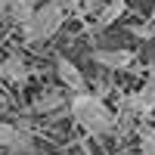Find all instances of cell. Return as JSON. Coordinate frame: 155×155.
I'll list each match as a JSON object with an SVG mask.
<instances>
[{
    "label": "cell",
    "mask_w": 155,
    "mask_h": 155,
    "mask_svg": "<svg viewBox=\"0 0 155 155\" xmlns=\"http://www.w3.org/2000/svg\"><path fill=\"white\" fill-rule=\"evenodd\" d=\"M28 65H25V59H22V53H9V56H3V68H0V78H6V81H12V84H25L28 81Z\"/></svg>",
    "instance_id": "ba28073f"
},
{
    "label": "cell",
    "mask_w": 155,
    "mask_h": 155,
    "mask_svg": "<svg viewBox=\"0 0 155 155\" xmlns=\"http://www.w3.org/2000/svg\"><path fill=\"white\" fill-rule=\"evenodd\" d=\"M137 140H140V149H149V152H155V124H140L137 127Z\"/></svg>",
    "instance_id": "8fae6325"
},
{
    "label": "cell",
    "mask_w": 155,
    "mask_h": 155,
    "mask_svg": "<svg viewBox=\"0 0 155 155\" xmlns=\"http://www.w3.org/2000/svg\"><path fill=\"white\" fill-rule=\"evenodd\" d=\"M0 152H3V140H0Z\"/></svg>",
    "instance_id": "2e32d148"
},
{
    "label": "cell",
    "mask_w": 155,
    "mask_h": 155,
    "mask_svg": "<svg viewBox=\"0 0 155 155\" xmlns=\"http://www.w3.org/2000/svg\"><path fill=\"white\" fill-rule=\"evenodd\" d=\"M62 25H65V6H62L59 0H50V3L34 6L31 19L22 25V37L28 44H44L53 34H59Z\"/></svg>",
    "instance_id": "7a4b0ae2"
},
{
    "label": "cell",
    "mask_w": 155,
    "mask_h": 155,
    "mask_svg": "<svg viewBox=\"0 0 155 155\" xmlns=\"http://www.w3.org/2000/svg\"><path fill=\"white\" fill-rule=\"evenodd\" d=\"M0 68H3V53H0Z\"/></svg>",
    "instance_id": "9a60e30c"
},
{
    "label": "cell",
    "mask_w": 155,
    "mask_h": 155,
    "mask_svg": "<svg viewBox=\"0 0 155 155\" xmlns=\"http://www.w3.org/2000/svg\"><path fill=\"white\" fill-rule=\"evenodd\" d=\"M68 112L74 124L84 127V134L90 137H109L115 134V112L106 106V99L84 90V93H71L68 96Z\"/></svg>",
    "instance_id": "6da1fadb"
},
{
    "label": "cell",
    "mask_w": 155,
    "mask_h": 155,
    "mask_svg": "<svg viewBox=\"0 0 155 155\" xmlns=\"http://www.w3.org/2000/svg\"><path fill=\"white\" fill-rule=\"evenodd\" d=\"M137 155H155V152H149V149H140V152H137Z\"/></svg>",
    "instance_id": "4fadbf2b"
},
{
    "label": "cell",
    "mask_w": 155,
    "mask_h": 155,
    "mask_svg": "<svg viewBox=\"0 0 155 155\" xmlns=\"http://www.w3.org/2000/svg\"><path fill=\"white\" fill-rule=\"evenodd\" d=\"M152 65H155V47H152Z\"/></svg>",
    "instance_id": "5bb4252c"
},
{
    "label": "cell",
    "mask_w": 155,
    "mask_h": 155,
    "mask_svg": "<svg viewBox=\"0 0 155 155\" xmlns=\"http://www.w3.org/2000/svg\"><path fill=\"white\" fill-rule=\"evenodd\" d=\"M127 31L137 34V37H143V41H152V37H155V31H152V28H146L143 22H130V25H127Z\"/></svg>",
    "instance_id": "7c38bea8"
},
{
    "label": "cell",
    "mask_w": 155,
    "mask_h": 155,
    "mask_svg": "<svg viewBox=\"0 0 155 155\" xmlns=\"http://www.w3.org/2000/svg\"><path fill=\"white\" fill-rule=\"evenodd\" d=\"M65 102H68V96L62 93V87H44L41 93L28 102V112H31V115H50V112L62 109Z\"/></svg>",
    "instance_id": "8992f818"
},
{
    "label": "cell",
    "mask_w": 155,
    "mask_h": 155,
    "mask_svg": "<svg viewBox=\"0 0 155 155\" xmlns=\"http://www.w3.org/2000/svg\"><path fill=\"white\" fill-rule=\"evenodd\" d=\"M127 12V0H102V6L96 12V28H109L118 19H124Z\"/></svg>",
    "instance_id": "9c48e42d"
},
{
    "label": "cell",
    "mask_w": 155,
    "mask_h": 155,
    "mask_svg": "<svg viewBox=\"0 0 155 155\" xmlns=\"http://www.w3.org/2000/svg\"><path fill=\"white\" fill-rule=\"evenodd\" d=\"M0 12H3L6 19H12L22 28L25 22L31 19V12H34V3L31 0H9V3H0Z\"/></svg>",
    "instance_id": "30bf717a"
},
{
    "label": "cell",
    "mask_w": 155,
    "mask_h": 155,
    "mask_svg": "<svg viewBox=\"0 0 155 155\" xmlns=\"http://www.w3.org/2000/svg\"><path fill=\"white\" fill-rule=\"evenodd\" d=\"M124 109L134 112L137 118H149L155 112V78H149L140 90H134V93L124 99Z\"/></svg>",
    "instance_id": "5b68a950"
},
{
    "label": "cell",
    "mask_w": 155,
    "mask_h": 155,
    "mask_svg": "<svg viewBox=\"0 0 155 155\" xmlns=\"http://www.w3.org/2000/svg\"><path fill=\"white\" fill-rule=\"evenodd\" d=\"M84 155H90V152H87V149H84Z\"/></svg>",
    "instance_id": "ac0fdd59"
},
{
    "label": "cell",
    "mask_w": 155,
    "mask_h": 155,
    "mask_svg": "<svg viewBox=\"0 0 155 155\" xmlns=\"http://www.w3.org/2000/svg\"><path fill=\"white\" fill-rule=\"evenodd\" d=\"M0 140H3V149H9L12 155H31L37 149L34 134L22 124H0Z\"/></svg>",
    "instance_id": "3957f363"
},
{
    "label": "cell",
    "mask_w": 155,
    "mask_h": 155,
    "mask_svg": "<svg viewBox=\"0 0 155 155\" xmlns=\"http://www.w3.org/2000/svg\"><path fill=\"white\" fill-rule=\"evenodd\" d=\"M53 65H56V74H59V84H65L71 93H84V90H87V78L81 74V68H78L71 59L56 56V59H53Z\"/></svg>",
    "instance_id": "52a82bcc"
},
{
    "label": "cell",
    "mask_w": 155,
    "mask_h": 155,
    "mask_svg": "<svg viewBox=\"0 0 155 155\" xmlns=\"http://www.w3.org/2000/svg\"><path fill=\"white\" fill-rule=\"evenodd\" d=\"M93 62L99 68H109V71H127L137 65V56H134V50L112 47V50H93Z\"/></svg>",
    "instance_id": "277c9868"
},
{
    "label": "cell",
    "mask_w": 155,
    "mask_h": 155,
    "mask_svg": "<svg viewBox=\"0 0 155 155\" xmlns=\"http://www.w3.org/2000/svg\"><path fill=\"white\" fill-rule=\"evenodd\" d=\"M31 3H34V0H31ZM41 3H50V0H41Z\"/></svg>",
    "instance_id": "e0dca14e"
}]
</instances>
